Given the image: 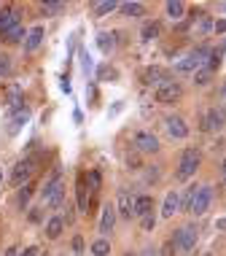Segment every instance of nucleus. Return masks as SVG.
<instances>
[{
	"label": "nucleus",
	"mask_w": 226,
	"mask_h": 256,
	"mask_svg": "<svg viewBox=\"0 0 226 256\" xmlns=\"http://www.w3.org/2000/svg\"><path fill=\"white\" fill-rule=\"evenodd\" d=\"M73 256H84V238L81 234L73 238Z\"/></svg>",
	"instance_id": "f704fd0d"
},
{
	"label": "nucleus",
	"mask_w": 226,
	"mask_h": 256,
	"mask_svg": "<svg viewBox=\"0 0 226 256\" xmlns=\"http://www.w3.org/2000/svg\"><path fill=\"white\" fill-rule=\"evenodd\" d=\"M89 251H92V256H108V254H111V240H108V238H97Z\"/></svg>",
	"instance_id": "bb28decb"
},
{
	"label": "nucleus",
	"mask_w": 226,
	"mask_h": 256,
	"mask_svg": "<svg viewBox=\"0 0 226 256\" xmlns=\"http://www.w3.org/2000/svg\"><path fill=\"white\" fill-rule=\"evenodd\" d=\"M86 184H89V186H86L89 192H100V184H102L100 172H97V170H89V172H86Z\"/></svg>",
	"instance_id": "2f4dec72"
},
{
	"label": "nucleus",
	"mask_w": 226,
	"mask_h": 256,
	"mask_svg": "<svg viewBox=\"0 0 226 256\" xmlns=\"http://www.w3.org/2000/svg\"><path fill=\"white\" fill-rule=\"evenodd\" d=\"M16 24H19V8H13V6L0 8V36L8 32L11 27H16Z\"/></svg>",
	"instance_id": "4468645a"
},
{
	"label": "nucleus",
	"mask_w": 226,
	"mask_h": 256,
	"mask_svg": "<svg viewBox=\"0 0 226 256\" xmlns=\"http://www.w3.org/2000/svg\"><path fill=\"white\" fill-rule=\"evenodd\" d=\"M113 226H116V208L108 202L105 208H102V216H100V232H102V238H108V234L113 232Z\"/></svg>",
	"instance_id": "2eb2a0df"
},
{
	"label": "nucleus",
	"mask_w": 226,
	"mask_h": 256,
	"mask_svg": "<svg viewBox=\"0 0 226 256\" xmlns=\"http://www.w3.org/2000/svg\"><path fill=\"white\" fill-rule=\"evenodd\" d=\"M154 224H156V213H154V210H151L148 216H143V218H140L143 232H154Z\"/></svg>",
	"instance_id": "473e14b6"
},
{
	"label": "nucleus",
	"mask_w": 226,
	"mask_h": 256,
	"mask_svg": "<svg viewBox=\"0 0 226 256\" xmlns=\"http://www.w3.org/2000/svg\"><path fill=\"white\" fill-rule=\"evenodd\" d=\"M205 256H210V254H205Z\"/></svg>",
	"instance_id": "37998d69"
},
{
	"label": "nucleus",
	"mask_w": 226,
	"mask_h": 256,
	"mask_svg": "<svg viewBox=\"0 0 226 256\" xmlns=\"http://www.w3.org/2000/svg\"><path fill=\"white\" fill-rule=\"evenodd\" d=\"M154 208H156L154 194H140V197H135V218L148 216V213L154 210Z\"/></svg>",
	"instance_id": "f3484780"
},
{
	"label": "nucleus",
	"mask_w": 226,
	"mask_h": 256,
	"mask_svg": "<svg viewBox=\"0 0 226 256\" xmlns=\"http://www.w3.org/2000/svg\"><path fill=\"white\" fill-rule=\"evenodd\" d=\"M132 146L138 154H156V151L162 148V143L151 130H140V132H135V138H132Z\"/></svg>",
	"instance_id": "423d86ee"
},
{
	"label": "nucleus",
	"mask_w": 226,
	"mask_h": 256,
	"mask_svg": "<svg viewBox=\"0 0 226 256\" xmlns=\"http://www.w3.org/2000/svg\"><path fill=\"white\" fill-rule=\"evenodd\" d=\"M164 130H167V135L173 138V140H186L189 138V124H186L183 116H178V114L164 116Z\"/></svg>",
	"instance_id": "1a4fd4ad"
},
{
	"label": "nucleus",
	"mask_w": 226,
	"mask_h": 256,
	"mask_svg": "<svg viewBox=\"0 0 226 256\" xmlns=\"http://www.w3.org/2000/svg\"><path fill=\"white\" fill-rule=\"evenodd\" d=\"M178 192H167V197H164V205H162V218H173L178 210H181V205H178Z\"/></svg>",
	"instance_id": "6ab92c4d"
},
{
	"label": "nucleus",
	"mask_w": 226,
	"mask_h": 256,
	"mask_svg": "<svg viewBox=\"0 0 226 256\" xmlns=\"http://www.w3.org/2000/svg\"><path fill=\"white\" fill-rule=\"evenodd\" d=\"M202 164V151L197 146H189L183 148L181 159H178V170H175V178L178 181H189V178H194V172L200 170Z\"/></svg>",
	"instance_id": "f03ea898"
},
{
	"label": "nucleus",
	"mask_w": 226,
	"mask_h": 256,
	"mask_svg": "<svg viewBox=\"0 0 226 256\" xmlns=\"http://www.w3.org/2000/svg\"><path fill=\"white\" fill-rule=\"evenodd\" d=\"M43 38H46V32H43V27L35 24L32 30H27V36H24V49L27 52H35L43 46Z\"/></svg>",
	"instance_id": "dca6fc26"
},
{
	"label": "nucleus",
	"mask_w": 226,
	"mask_h": 256,
	"mask_svg": "<svg viewBox=\"0 0 226 256\" xmlns=\"http://www.w3.org/2000/svg\"><path fill=\"white\" fill-rule=\"evenodd\" d=\"M40 200L49 208H65V178H62V172H54L49 181L43 184Z\"/></svg>",
	"instance_id": "f257e3e1"
},
{
	"label": "nucleus",
	"mask_w": 226,
	"mask_h": 256,
	"mask_svg": "<svg viewBox=\"0 0 226 256\" xmlns=\"http://www.w3.org/2000/svg\"><path fill=\"white\" fill-rule=\"evenodd\" d=\"M40 14L43 16H59V14H65V3H43Z\"/></svg>",
	"instance_id": "c756f323"
},
{
	"label": "nucleus",
	"mask_w": 226,
	"mask_h": 256,
	"mask_svg": "<svg viewBox=\"0 0 226 256\" xmlns=\"http://www.w3.org/2000/svg\"><path fill=\"white\" fill-rule=\"evenodd\" d=\"M208 54H210L208 46H197L194 52H189L183 60L175 62V73H178V76H194L197 70H200V68H205V62H208Z\"/></svg>",
	"instance_id": "7ed1b4c3"
},
{
	"label": "nucleus",
	"mask_w": 226,
	"mask_h": 256,
	"mask_svg": "<svg viewBox=\"0 0 226 256\" xmlns=\"http://www.w3.org/2000/svg\"><path fill=\"white\" fill-rule=\"evenodd\" d=\"M164 11H167V16L173 19V22H181V19L186 16V6H183L181 0H170V3L164 6Z\"/></svg>",
	"instance_id": "b1692460"
},
{
	"label": "nucleus",
	"mask_w": 226,
	"mask_h": 256,
	"mask_svg": "<svg viewBox=\"0 0 226 256\" xmlns=\"http://www.w3.org/2000/svg\"><path fill=\"white\" fill-rule=\"evenodd\" d=\"M75 194H78V210L81 213H89L92 200H89V189H86V184H84V176H81L78 184H75Z\"/></svg>",
	"instance_id": "412c9836"
},
{
	"label": "nucleus",
	"mask_w": 226,
	"mask_h": 256,
	"mask_svg": "<svg viewBox=\"0 0 226 256\" xmlns=\"http://www.w3.org/2000/svg\"><path fill=\"white\" fill-rule=\"evenodd\" d=\"M175 251H178V248H175L173 240H167V243L162 246V256H175Z\"/></svg>",
	"instance_id": "e433bc0d"
},
{
	"label": "nucleus",
	"mask_w": 226,
	"mask_h": 256,
	"mask_svg": "<svg viewBox=\"0 0 226 256\" xmlns=\"http://www.w3.org/2000/svg\"><path fill=\"white\" fill-rule=\"evenodd\" d=\"M5 256H19V248H8V251H5Z\"/></svg>",
	"instance_id": "ea45409f"
},
{
	"label": "nucleus",
	"mask_w": 226,
	"mask_h": 256,
	"mask_svg": "<svg viewBox=\"0 0 226 256\" xmlns=\"http://www.w3.org/2000/svg\"><path fill=\"white\" fill-rule=\"evenodd\" d=\"M32 194H35V184H30V181H27V184H22V189H19V205H22V208H27V202H30V197Z\"/></svg>",
	"instance_id": "c85d7f7f"
},
{
	"label": "nucleus",
	"mask_w": 226,
	"mask_h": 256,
	"mask_svg": "<svg viewBox=\"0 0 226 256\" xmlns=\"http://www.w3.org/2000/svg\"><path fill=\"white\" fill-rule=\"evenodd\" d=\"M124 256H138V254H132V251H127V254H124Z\"/></svg>",
	"instance_id": "a19ab883"
},
{
	"label": "nucleus",
	"mask_w": 226,
	"mask_h": 256,
	"mask_svg": "<svg viewBox=\"0 0 226 256\" xmlns=\"http://www.w3.org/2000/svg\"><path fill=\"white\" fill-rule=\"evenodd\" d=\"M119 8V3L116 0H102V3H92V16H108V14H113Z\"/></svg>",
	"instance_id": "5701e85b"
},
{
	"label": "nucleus",
	"mask_w": 226,
	"mask_h": 256,
	"mask_svg": "<svg viewBox=\"0 0 226 256\" xmlns=\"http://www.w3.org/2000/svg\"><path fill=\"white\" fill-rule=\"evenodd\" d=\"M197 240H200V230H197L194 224H186V226H181V230L175 232V238H173V243L178 251H183V254H191L197 248Z\"/></svg>",
	"instance_id": "39448f33"
},
{
	"label": "nucleus",
	"mask_w": 226,
	"mask_h": 256,
	"mask_svg": "<svg viewBox=\"0 0 226 256\" xmlns=\"http://www.w3.org/2000/svg\"><path fill=\"white\" fill-rule=\"evenodd\" d=\"M38 164H40V156H24V159H19V162L11 168V184L13 186L27 184V181H30V176L38 170Z\"/></svg>",
	"instance_id": "20e7f679"
},
{
	"label": "nucleus",
	"mask_w": 226,
	"mask_h": 256,
	"mask_svg": "<svg viewBox=\"0 0 226 256\" xmlns=\"http://www.w3.org/2000/svg\"><path fill=\"white\" fill-rule=\"evenodd\" d=\"M24 36H27V30L22 27V22H19L16 27H11L8 32H3V44H8V46H16V44H24Z\"/></svg>",
	"instance_id": "aec40b11"
},
{
	"label": "nucleus",
	"mask_w": 226,
	"mask_h": 256,
	"mask_svg": "<svg viewBox=\"0 0 226 256\" xmlns=\"http://www.w3.org/2000/svg\"><path fill=\"white\" fill-rule=\"evenodd\" d=\"M43 232H46V238H49V240H59V238H62V232H65V221H62V216H51L49 221H46Z\"/></svg>",
	"instance_id": "a211bd4d"
},
{
	"label": "nucleus",
	"mask_w": 226,
	"mask_h": 256,
	"mask_svg": "<svg viewBox=\"0 0 226 256\" xmlns=\"http://www.w3.org/2000/svg\"><path fill=\"white\" fill-rule=\"evenodd\" d=\"M119 8L127 14V16H146V6L143 3H119Z\"/></svg>",
	"instance_id": "cd10ccee"
},
{
	"label": "nucleus",
	"mask_w": 226,
	"mask_h": 256,
	"mask_svg": "<svg viewBox=\"0 0 226 256\" xmlns=\"http://www.w3.org/2000/svg\"><path fill=\"white\" fill-rule=\"evenodd\" d=\"M116 216H121V218H135V194L132 192H127V189H121L119 192V200H116Z\"/></svg>",
	"instance_id": "9d476101"
},
{
	"label": "nucleus",
	"mask_w": 226,
	"mask_h": 256,
	"mask_svg": "<svg viewBox=\"0 0 226 256\" xmlns=\"http://www.w3.org/2000/svg\"><path fill=\"white\" fill-rule=\"evenodd\" d=\"M24 106V94H22V86L19 84H11L8 86V110H16Z\"/></svg>",
	"instance_id": "4be33fe9"
},
{
	"label": "nucleus",
	"mask_w": 226,
	"mask_h": 256,
	"mask_svg": "<svg viewBox=\"0 0 226 256\" xmlns=\"http://www.w3.org/2000/svg\"><path fill=\"white\" fill-rule=\"evenodd\" d=\"M0 184H3V170H0Z\"/></svg>",
	"instance_id": "79ce46f5"
},
{
	"label": "nucleus",
	"mask_w": 226,
	"mask_h": 256,
	"mask_svg": "<svg viewBox=\"0 0 226 256\" xmlns=\"http://www.w3.org/2000/svg\"><path fill=\"white\" fill-rule=\"evenodd\" d=\"M27 119H30V108L22 106V108H16V110H8V135H16L19 130L27 124Z\"/></svg>",
	"instance_id": "ddd939ff"
},
{
	"label": "nucleus",
	"mask_w": 226,
	"mask_h": 256,
	"mask_svg": "<svg viewBox=\"0 0 226 256\" xmlns=\"http://www.w3.org/2000/svg\"><path fill=\"white\" fill-rule=\"evenodd\" d=\"M159 32H162V24L156 22V19H154V22H146V24H143V30H140V40H146V44H148V40H156V38H159Z\"/></svg>",
	"instance_id": "393cba45"
},
{
	"label": "nucleus",
	"mask_w": 226,
	"mask_h": 256,
	"mask_svg": "<svg viewBox=\"0 0 226 256\" xmlns=\"http://www.w3.org/2000/svg\"><path fill=\"white\" fill-rule=\"evenodd\" d=\"M19 256H38V248H35V246H30V248H24V251L19 254Z\"/></svg>",
	"instance_id": "58836bf2"
},
{
	"label": "nucleus",
	"mask_w": 226,
	"mask_h": 256,
	"mask_svg": "<svg viewBox=\"0 0 226 256\" xmlns=\"http://www.w3.org/2000/svg\"><path fill=\"white\" fill-rule=\"evenodd\" d=\"M210 202H213V186H197V194L189 205V213L194 216H205L210 210Z\"/></svg>",
	"instance_id": "6e6552de"
},
{
	"label": "nucleus",
	"mask_w": 226,
	"mask_h": 256,
	"mask_svg": "<svg viewBox=\"0 0 226 256\" xmlns=\"http://www.w3.org/2000/svg\"><path fill=\"white\" fill-rule=\"evenodd\" d=\"M97 46L102 49V54H111L116 49V32H100V36H97Z\"/></svg>",
	"instance_id": "a878e982"
},
{
	"label": "nucleus",
	"mask_w": 226,
	"mask_h": 256,
	"mask_svg": "<svg viewBox=\"0 0 226 256\" xmlns=\"http://www.w3.org/2000/svg\"><path fill=\"white\" fill-rule=\"evenodd\" d=\"M127 164H129V170H140V154H138V151L127 154Z\"/></svg>",
	"instance_id": "c9c22d12"
},
{
	"label": "nucleus",
	"mask_w": 226,
	"mask_h": 256,
	"mask_svg": "<svg viewBox=\"0 0 226 256\" xmlns=\"http://www.w3.org/2000/svg\"><path fill=\"white\" fill-rule=\"evenodd\" d=\"M170 78H173L170 70H164V68H159V65H151V68L143 70V84L146 86H162L164 81H170Z\"/></svg>",
	"instance_id": "f8f14e48"
},
{
	"label": "nucleus",
	"mask_w": 226,
	"mask_h": 256,
	"mask_svg": "<svg viewBox=\"0 0 226 256\" xmlns=\"http://www.w3.org/2000/svg\"><path fill=\"white\" fill-rule=\"evenodd\" d=\"M181 94H183V86H181V81H164L162 86H156V92H154V100L156 102H162V106H170V102H178L181 100Z\"/></svg>",
	"instance_id": "0eeeda50"
},
{
	"label": "nucleus",
	"mask_w": 226,
	"mask_h": 256,
	"mask_svg": "<svg viewBox=\"0 0 226 256\" xmlns=\"http://www.w3.org/2000/svg\"><path fill=\"white\" fill-rule=\"evenodd\" d=\"M202 130L205 132H221L224 130V108H210L208 114L202 116Z\"/></svg>",
	"instance_id": "9b49d317"
},
{
	"label": "nucleus",
	"mask_w": 226,
	"mask_h": 256,
	"mask_svg": "<svg viewBox=\"0 0 226 256\" xmlns=\"http://www.w3.org/2000/svg\"><path fill=\"white\" fill-rule=\"evenodd\" d=\"M210 81H213V73H210L208 68H200V70L194 73V84L197 86H208Z\"/></svg>",
	"instance_id": "7c9ffc66"
},
{
	"label": "nucleus",
	"mask_w": 226,
	"mask_h": 256,
	"mask_svg": "<svg viewBox=\"0 0 226 256\" xmlns=\"http://www.w3.org/2000/svg\"><path fill=\"white\" fill-rule=\"evenodd\" d=\"M81 65H84V70H92V62H89V54L81 52Z\"/></svg>",
	"instance_id": "4c0bfd02"
},
{
	"label": "nucleus",
	"mask_w": 226,
	"mask_h": 256,
	"mask_svg": "<svg viewBox=\"0 0 226 256\" xmlns=\"http://www.w3.org/2000/svg\"><path fill=\"white\" fill-rule=\"evenodd\" d=\"M11 57L8 54H0V76H11Z\"/></svg>",
	"instance_id": "72a5a7b5"
}]
</instances>
